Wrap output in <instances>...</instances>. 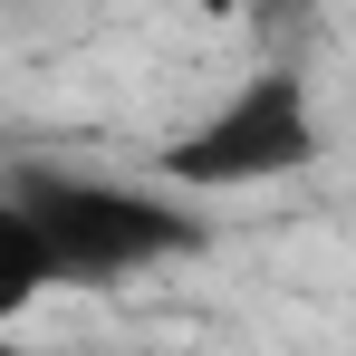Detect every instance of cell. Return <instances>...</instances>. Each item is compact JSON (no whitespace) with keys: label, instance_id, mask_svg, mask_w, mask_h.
Segmentation results:
<instances>
[{"label":"cell","instance_id":"cell-1","mask_svg":"<svg viewBox=\"0 0 356 356\" xmlns=\"http://www.w3.org/2000/svg\"><path fill=\"white\" fill-rule=\"evenodd\" d=\"M10 202L49 260V289H125L202 260L222 222L202 202L164 193L154 174H97V164H10Z\"/></svg>","mask_w":356,"mask_h":356},{"label":"cell","instance_id":"cell-2","mask_svg":"<svg viewBox=\"0 0 356 356\" xmlns=\"http://www.w3.org/2000/svg\"><path fill=\"white\" fill-rule=\"evenodd\" d=\"M318 87L298 67H250L222 106H202L193 125L164 135L154 154V183L183 193V202H222V193H260V183H289L318 164Z\"/></svg>","mask_w":356,"mask_h":356},{"label":"cell","instance_id":"cell-3","mask_svg":"<svg viewBox=\"0 0 356 356\" xmlns=\"http://www.w3.org/2000/svg\"><path fill=\"white\" fill-rule=\"evenodd\" d=\"M39 298H49V260H39V241H29L19 202H10V183H0V327L29 318Z\"/></svg>","mask_w":356,"mask_h":356}]
</instances>
